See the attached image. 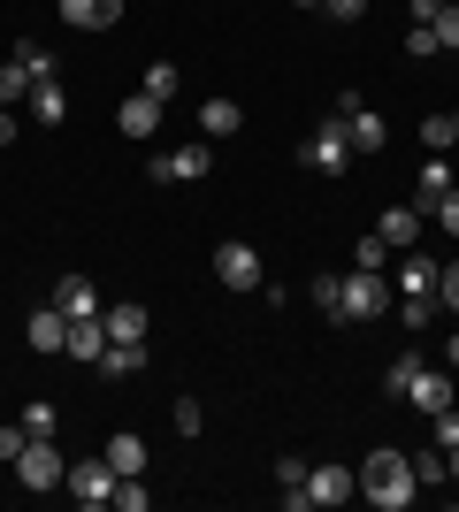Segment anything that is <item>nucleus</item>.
Returning <instances> with one entry per match:
<instances>
[{
  "instance_id": "1",
  "label": "nucleus",
  "mask_w": 459,
  "mask_h": 512,
  "mask_svg": "<svg viewBox=\"0 0 459 512\" xmlns=\"http://www.w3.org/2000/svg\"><path fill=\"white\" fill-rule=\"evenodd\" d=\"M414 490H421V482H414V459H406V451L383 444V451L360 459V497H368L375 512H406V505H414Z\"/></svg>"
},
{
  "instance_id": "2",
  "label": "nucleus",
  "mask_w": 459,
  "mask_h": 512,
  "mask_svg": "<svg viewBox=\"0 0 459 512\" xmlns=\"http://www.w3.org/2000/svg\"><path fill=\"white\" fill-rule=\"evenodd\" d=\"M299 161H306L314 176H345V169H352V138H345V115H329V123H314V130H306Z\"/></svg>"
},
{
  "instance_id": "3",
  "label": "nucleus",
  "mask_w": 459,
  "mask_h": 512,
  "mask_svg": "<svg viewBox=\"0 0 459 512\" xmlns=\"http://www.w3.org/2000/svg\"><path fill=\"white\" fill-rule=\"evenodd\" d=\"M375 314H391V283L368 276V268H352L345 291H337V314H329V321H375Z\"/></svg>"
},
{
  "instance_id": "4",
  "label": "nucleus",
  "mask_w": 459,
  "mask_h": 512,
  "mask_svg": "<svg viewBox=\"0 0 459 512\" xmlns=\"http://www.w3.org/2000/svg\"><path fill=\"white\" fill-rule=\"evenodd\" d=\"M16 482H23V490H62V482H69V459L54 451V436H31V444H23Z\"/></svg>"
},
{
  "instance_id": "5",
  "label": "nucleus",
  "mask_w": 459,
  "mask_h": 512,
  "mask_svg": "<svg viewBox=\"0 0 459 512\" xmlns=\"http://www.w3.org/2000/svg\"><path fill=\"white\" fill-rule=\"evenodd\" d=\"M215 283H222V291H261L268 268H261V253H253V245H238V237H230V245H215Z\"/></svg>"
},
{
  "instance_id": "6",
  "label": "nucleus",
  "mask_w": 459,
  "mask_h": 512,
  "mask_svg": "<svg viewBox=\"0 0 459 512\" xmlns=\"http://www.w3.org/2000/svg\"><path fill=\"white\" fill-rule=\"evenodd\" d=\"M115 482H123V474H115V467H108V451H100V459H77V467H69L62 490L77 497V505H115Z\"/></svg>"
},
{
  "instance_id": "7",
  "label": "nucleus",
  "mask_w": 459,
  "mask_h": 512,
  "mask_svg": "<svg viewBox=\"0 0 459 512\" xmlns=\"http://www.w3.org/2000/svg\"><path fill=\"white\" fill-rule=\"evenodd\" d=\"M452 367H414V390H406V406L414 413H429V421H437V413H452Z\"/></svg>"
},
{
  "instance_id": "8",
  "label": "nucleus",
  "mask_w": 459,
  "mask_h": 512,
  "mask_svg": "<svg viewBox=\"0 0 459 512\" xmlns=\"http://www.w3.org/2000/svg\"><path fill=\"white\" fill-rule=\"evenodd\" d=\"M391 291H398V299H437V260L421 253V245H414V253H398Z\"/></svg>"
},
{
  "instance_id": "9",
  "label": "nucleus",
  "mask_w": 459,
  "mask_h": 512,
  "mask_svg": "<svg viewBox=\"0 0 459 512\" xmlns=\"http://www.w3.org/2000/svg\"><path fill=\"white\" fill-rule=\"evenodd\" d=\"M161 123H169V107L153 100V92H131V100L115 107V130H123V138H153Z\"/></svg>"
},
{
  "instance_id": "10",
  "label": "nucleus",
  "mask_w": 459,
  "mask_h": 512,
  "mask_svg": "<svg viewBox=\"0 0 459 512\" xmlns=\"http://www.w3.org/2000/svg\"><path fill=\"white\" fill-rule=\"evenodd\" d=\"M352 490H360L352 467H306V497L314 505H352Z\"/></svg>"
},
{
  "instance_id": "11",
  "label": "nucleus",
  "mask_w": 459,
  "mask_h": 512,
  "mask_svg": "<svg viewBox=\"0 0 459 512\" xmlns=\"http://www.w3.org/2000/svg\"><path fill=\"white\" fill-rule=\"evenodd\" d=\"M23 337H31V352H62V344H69V314H62L54 299H46L39 314L23 321Z\"/></svg>"
},
{
  "instance_id": "12",
  "label": "nucleus",
  "mask_w": 459,
  "mask_h": 512,
  "mask_svg": "<svg viewBox=\"0 0 459 512\" xmlns=\"http://www.w3.org/2000/svg\"><path fill=\"white\" fill-rule=\"evenodd\" d=\"M444 192H459V176H452V161H444V153H429V161H421V184H414V207L437 214Z\"/></svg>"
},
{
  "instance_id": "13",
  "label": "nucleus",
  "mask_w": 459,
  "mask_h": 512,
  "mask_svg": "<svg viewBox=\"0 0 459 512\" xmlns=\"http://www.w3.org/2000/svg\"><path fill=\"white\" fill-rule=\"evenodd\" d=\"M345 138H352V153H383V146H391V123H383L375 107H352V115H345Z\"/></svg>"
},
{
  "instance_id": "14",
  "label": "nucleus",
  "mask_w": 459,
  "mask_h": 512,
  "mask_svg": "<svg viewBox=\"0 0 459 512\" xmlns=\"http://www.w3.org/2000/svg\"><path fill=\"white\" fill-rule=\"evenodd\" d=\"M375 237H383L391 253H414V245H421V207H391L383 222H375Z\"/></svg>"
},
{
  "instance_id": "15",
  "label": "nucleus",
  "mask_w": 459,
  "mask_h": 512,
  "mask_svg": "<svg viewBox=\"0 0 459 512\" xmlns=\"http://www.w3.org/2000/svg\"><path fill=\"white\" fill-rule=\"evenodd\" d=\"M69 360H85V367H100V352H108V321L92 314V321H69V344H62Z\"/></svg>"
},
{
  "instance_id": "16",
  "label": "nucleus",
  "mask_w": 459,
  "mask_h": 512,
  "mask_svg": "<svg viewBox=\"0 0 459 512\" xmlns=\"http://www.w3.org/2000/svg\"><path fill=\"white\" fill-rule=\"evenodd\" d=\"M62 8V23H77V31H108L115 16H123V0H54Z\"/></svg>"
},
{
  "instance_id": "17",
  "label": "nucleus",
  "mask_w": 459,
  "mask_h": 512,
  "mask_svg": "<svg viewBox=\"0 0 459 512\" xmlns=\"http://www.w3.org/2000/svg\"><path fill=\"white\" fill-rule=\"evenodd\" d=\"M207 169H215V146H207V138H192V146H169V176H176V184H199Z\"/></svg>"
},
{
  "instance_id": "18",
  "label": "nucleus",
  "mask_w": 459,
  "mask_h": 512,
  "mask_svg": "<svg viewBox=\"0 0 459 512\" xmlns=\"http://www.w3.org/2000/svg\"><path fill=\"white\" fill-rule=\"evenodd\" d=\"M54 306H62L69 321H92V314H100V291H92L85 276H62V283H54Z\"/></svg>"
},
{
  "instance_id": "19",
  "label": "nucleus",
  "mask_w": 459,
  "mask_h": 512,
  "mask_svg": "<svg viewBox=\"0 0 459 512\" xmlns=\"http://www.w3.org/2000/svg\"><path fill=\"white\" fill-rule=\"evenodd\" d=\"M23 107H31L23 123H62V115H69V92L54 85V77H39V85H31V100H23Z\"/></svg>"
},
{
  "instance_id": "20",
  "label": "nucleus",
  "mask_w": 459,
  "mask_h": 512,
  "mask_svg": "<svg viewBox=\"0 0 459 512\" xmlns=\"http://www.w3.org/2000/svg\"><path fill=\"white\" fill-rule=\"evenodd\" d=\"M108 344H146V306H100Z\"/></svg>"
},
{
  "instance_id": "21",
  "label": "nucleus",
  "mask_w": 459,
  "mask_h": 512,
  "mask_svg": "<svg viewBox=\"0 0 459 512\" xmlns=\"http://www.w3.org/2000/svg\"><path fill=\"white\" fill-rule=\"evenodd\" d=\"M238 123H245L238 100H207L199 107V138H207V146H215V138H238Z\"/></svg>"
},
{
  "instance_id": "22",
  "label": "nucleus",
  "mask_w": 459,
  "mask_h": 512,
  "mask_svg": "<svg viewBox=\"0 0 459 512\" xmlns=\"http://www.w3.org/2000/svg\"><path fill=\"white\" fill-rule=\"evenodd\" d=\"M108 467H115V474H146V436L115 428V436H108Z\"/></svg>"
},
{
  "instance_id": "23",
  "label": "nucleus",
  "mask_w": 459,
  "mask_h": 512,
  "mask_svg": "<svg viewBox=\"0 0 459 512\" xmlns=\"http://www.w3.org/2000/svg\"><path fill=\"white\" fill-rule=\"evenodd\" d=\"M138 367H146V344H108V352H100V375H108V383H131Z\"/></svg>"
},
{
  "instance_id": "24",
  "label": "nucleus",
  "mask_w": 459,
  "mask_h": 512,
  "mask_svg": "<svg viewBox=\"0 0 459 512\" xmlns=\"http://www.w3.org/2000/svg\"><path fill=\"white\" fill-rule=\"evenodd\" d=\"M421 146H429V153H452V146H459V107H452V115H429V123H421Z\"/></svg>"
},
{
  "instance_id": "25",
  "label": "nucleus",
  "mask_w": 459,
  "mask_h": 512,
  "mask_svg": "<svg viewBox=\"0 0 459 512\" xmlns=\"http://www.w3.org/2000/svg\"><path fill=\"white\" fill-rule=\"evenodd\" d=\"M8 62H16V69H23V77H31V85H39V77H54V54H46V46H39V39H23V46H16V54H8Z\"/></svg>"
},
{
  "instance_id": "26",
  "label": "nucleus",
  "mask_w": 459,
  "mask_h": 512,
  "mask_svg": "<svg viewBox=\"0 0 459 512\" xmlns=\"http://www.w3.org/2000/svg\"><path fill=\"white\" fill-rule=\"evenodd\" d=\"M352 268L383 276V268H391V245H383V237H360V245H352Z\"/></svg>"
},
{
  "instance_id": "27",
  "label": "nucleus",
  "mask_w": 459,
  "mask_h": 512,
  "mask_svg": "<svg viewBox=\"0 0 459 512\" xmlns=\"http://www.w3.org/2000/svg\"><path fill=\"white\" fill-rule=\"evenodd\" d=\"M138 92H153V100L169 107L176 100V62H146V85H138Z\"/></svg>"
},
{
  "instance_id": "28",
  "label": "nucleus",
  "mask_w": 459,
  "mask_h": 512,
  "mask_svg": "<svg viewBox=\"0 0 459 512\" xmlns=\"http://www.w3.org/2000/svg\"><path fill=\"white\" fill-rule=\"evenodd\" d=\"M444 474H452V459H444V444L414 451V482H444Z\"/></svg>"
},
{
  "instance_id": "29",
  "label": "nucleus",
  "mask_w": 459,
  "mask_h": 512,
  "mask_svg": "<svg viewBox=\"0 0 459 512\" xmlns=\"http://www.w3.org/2000/svg\"><path fill=\"white\" fill-rule=\"evenodd\" d=\"M146 505H153V490L138 474H123V482H115V512H146Z\"/></svg>"
},
{
  "instance_id": "30",
  "label": "nucleus",
  "mask_w": 459,
  "mask_h": 512,
  "mask_svg": "<svg viewBox=\"0 0 459 512\" xmlns=\"http://www.w3.org/2000/svg\"><path fill=\"white\" fill-rule=\"evenodd\" d=\"M391 314H398V321H406V329H414V337H421V329L437 321V299H398Z\"/></svg>"
},
{
  "instance_id": "31",
  "label": "nucleus",
  "mask_w": 459,
  "mask_h": 512,
  "mask_svg": "<svg viewBox=\"0 0 459 512\" xmlns=\"http://www.w3.org/2000/svg\"><path fill=\"white\" fill-rule=\"evenodd\" d=\"M429 31H437V46H444V54H459V0H444Z\"/></svg>"
},
{
  "instance_id": "32",
  "label": "nucleus",
  "mask_w": 459,
  "mask_h": 512,
  "mask_svg": "<svg viewBox=\"0 0 459 512\" xmlns=\"http://www.w3.org/2000/svg\"><path fill=\"white\" fill-rule=\"evenodd\" d=\"M16 100H31V77L16 62H0V107H16Z\"/></svg>"
},
{
  "instance_id": "33",
  "label": "nucleus",
  "mask_w": 459,
  "mask_h": 512,
  "mask_svg": "<svg viewBox=\"0 0 459 512\" xmlns=\"http://www.w3.org/2000/svg\"><path fill=\"white\" fill-rule=\"evenodd\" d=\"M414 352H406V360H391V367H383V390H391V398H406V390H414Z\"/></svg>"
},
{
  "instance_id": "34",
  "label": "nucleus",
  "mask_w": 459,
  "mask_h": 512,
  "mask_svg": "<svg viewBox=\"0 0 459 512\" xmlns=\"http://www.w3.org/2000/svg\"><path fill=\"white\" fill-rule=\"evenodd\" d=\"M406 54H414V62H429V54H444V46H437V31H429V23H406Z\"/></svg>"
},
{
  "instance_id": "35",
  "label": "nucleus",
  "mask_w": 459,
  "mask_h": 512,
  "mask_svg": "<svg viewBox=\"0 0 459 512\" xmlns=\"http://www.w3.org/2000/svg\"><path fill=\"white\" fill-rule=\"evenodd\" d=\"M16 421H23V428H31V436H54V406H46V398H31V406H23V413H16Z\"/></svg>"
},
{
  "instance_id": "36",
  "label": "nucleus",
  "mask_w": 459,
  "mask_h": 512,
  "mask_svg": "<svg viewBox=\"0 0 459 512\" xmlns=\"http://www.w3.org/2000/svg\"><path fill=\"white\" fill-rule=\"evenodd\" d=\"M437 306H452V314H459V260H444V268H437Z\"/></svg>"
},
{
  "instance_id": "37",
  "label": "nucleus",
  "mask_w": 459,
  "mask_h": 512,
  "mask_svg": "<svg viewBox=\"0 0 459 512\" xmlns=\"http://www.w3.org/2000/svg\"><path fill=\"white\" fill-rule=\"evenodd\" d=\"M23 444H31V428H23V421H8V428H0V459H8V467L23 459Z\"/></svg>"
},
{
  "instance_id": "38",
  "label": "nucleus",
  "mask_w": 459,
  "mask_h": 512,
  "mask_svg": "<svg viewBox=\"0 0 459 512\" xmlns=\"http://www.w3.org/2000/svg\"><path fill=\"white\" fill-rule=\"evenodd\" d=\"M207 428V413H199V398H176V436H199Z\"/></svg>"
},
{
  "instance_id": "39",
  "label": "nucleus",
  "mask_w": 459,
  "mask_h": 512,
  "mask_svg": "<svg viewBox=\"0 0 459 512\" xmlns=\"http://www.w3.org/2000/svg\"><path fill=\"white\" fill-rule=\"evenodd\" d=\"M299 482H306V459L284 451V459H276V490H299Z\"/></svg>"
},
{
  "instance_id": "40",
  "label": "nucleus",
  "mask_w": 459,
  "mask_h": 512,
  "mask_svg": "<svg viewBox=\"0 0 459 512\" xmlns=\"http://www.w3.org/2000/svg\"><path fill=\"white\" fill-rule=\"evenodd\" d=\"M337 291H345V276H314V306L322 314H337Z\"/></svg>"
},
{
  "instance_id": "41",
  "label": "nucleus",
  "mask_w": 459,
  "mask_h": 512,
  "mask_svg": "<svg viewBox=\"0 0 459 512\" xmlns=\"http://www.w3.org/2000/svg\"><path fill=\"white\" fill-rule=\"evenodd\" d=\"M437 230H444V237H459V192H444V199H437Z\"/></svg>"
},
{
  "instance_id": "42",
  "label": "nucleus",
  "mask_w": 459,
  "mask_h": 512,
  "mask_svg": "<svg viewBox=\"0 0 459 512\" xmlns=\"http://www.w3.org/2000/svg\"><path fill=\"white\" fill-rule=\"evenodd\" d=\"M322 8H329L337 23H360V16H368V0H322Z\"/></svg>"
},
{
  "instance_id": "43",
  "label": "nucleus",
  "mask_w": 459,
  "mask_h": 512,
  "mask_svg": "<svg viewBox=\"0 0 459 512\" xmlns=\"http://www.w3.org/2000/svg\"><path fill=\"white\" fill-rule=\"evenodd\" d=\"M16 123H23L16 107H0V146H8V138H16Z\"/></svg>"
},
{
  "instance_id": "44",
  "label": "nucleus",
  "mask_w": 459,
  "mask_h": 512,
  "mask_svg": "<svg viewBox=\"0 0 459 512\" xmlns=\"http://www.w3.org/2000/svg\"><path fill=\"white\" fill-rule=\"evenodd\" d=\"M444 360H452V367H459V329H452V344H444Z\"/></svg>"
},
{
  "instance_id": "45",
  "label": "nucleus",
  "mask_w": 459,
  "mask_h": 512,
  "mask_svg": "<svg viewBox=\"0 0 459 512\" xmlns=\"http://www.w3.org/2000/svg\"><path fill=\"white\" fill-rule=\"evenodd\" d=\"M444 459H452V482H459V444H452V451H444Z\"/></svg>"
},
{
  "instance_id": "46",
  "label": "nucleus",
  "mask_w": 459,
  "mask_h": 512,
  "mask_svg": "<svg viewBox=\"0 0 459 512\" xmlns=\"http://www.w3.org/2000/svg\"><path fill=\"white\" fill-rule=\"evenodd\" d=\"M291 8H322V0H291Z\"/></svg>"
}]
</instances>
